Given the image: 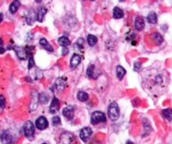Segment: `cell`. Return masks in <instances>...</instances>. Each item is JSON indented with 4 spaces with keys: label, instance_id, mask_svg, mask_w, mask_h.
Instances as JSON below:
<instances>
[{
    "label": "cell",
    "instance_id": "obj_1",
    "mask_svg": "<svg viewBox=\"0 0 172 144\" xmlns=\"http://www.w3.org/2000/svg\"><path fill=\"white\" fill-rule=\"evenodd\" d=\"M107 115L112 121H116L119 119L120 116V110H119V104H117V102L113 101L110 103L108 106V110H107Z\"/></svg>",
    "mask_w": 172,
    "mask_h": 144
},
{
    "label": "cell",
    "instance_id": "obj_2",
    "mask_svg": "<svg viewBox=\"0 0 172 144\" xmlns=\"http://www.w3.org/2000/svg\"><path fill=\"white\" fill-rule=\"evenodd\" d=\"M24 133L29 140H33L35 133V128L32 121H28L24 125Z\"/></svg>",
    "mask_w": 172,
    "mask_h": 144
},
{
    "label": "cell",
    "instance_id": "obj_3",
    "mask_svg": "<svg viewBox=\"0 0 172 144\" xmlns=\"http://www.w3.org/2000/svg\"><path fill=\"white\" fill-rule=\"evenodd\" d=\"M107 121V117L103 112L101 111H95L92 114L91 116V123L93 125H98V124L105 122Z\"/></svg>",
    "mask_w": 172,
    "mask_h": 144
},
{
    "label": "cell",
    "instance_id": "obj_4",
    "mask_svg": "<svg viewBox=\"0 0 172 144\" xmlns=\"http://www.w3.org/2000/svg\"><path fill=\"white\" fill-rule=\"evenodd\" d=\"M2 144H15V138L8 130L4 131L1 135Z\"/></svg>",
    "mask_w": 172,
    "mask_h": 144
},
{
    "label": "cell",
    "instance_id": "obj_5",
    "mask_svg": "<svg viewBox=\"0 0 172 144\" xmlns=\"http://www.w3.org/2000/svg\"><path fill=\"white\" fill-rule=\"evenodd\" d=\"M35 126L39 130H45L49 126V122L45 116H40L35 121Z\"/></svg>",
    "mask_w": 172,
    "mask_h": 144
},
{
    "label": "cell",
    "instance_id": "obj_6",
    "mask_svg": "<svg viewBox=\"0 0 172 144\" xmlns=\"http://www.w3.org/2000/svg\"><path fill=\"white\" fill-rule=\"evenodd\" d=\"M93 134V131L90 127H84L81 130L80 132V138L83 141L86 142Z\"/></svg>",
    "mask_w": 172,
    "mask_h": 144
},
{
    "label": "cell",
    "instance_id": "obj_7",
    "mask_svg": "<svg viewBox=\"0 0 172 144\" xmlns=\"http://www.w3.org/2000/svg\"><path fill=\"white\" fill-rule=\"evenodd\" d=\"M81 56L79 54H77V53L74 54V55L72 56V58H71V63H70L71 68H77V66L81 63Z\"/></svg>",
    "mask_w": 172,
    "mask_h": 144
},
{
    "label": "cell",
    "instance_id": "obj_8",
    "mask_svg": "<svg viewBox=\"0 0 172 144\" xmlns=\"http://www.w3.org/2000/svg\"><path fill=\"white\" fill-rule=\"evenodd\" d=\"M74 111H75L74 107L72 105H69L63 110V116L66 117L67 120L71 121L74 117Z\"/></svg>",
    "mask_w": 172,
    "mask_h": 144
},
{
    "label": "cell",
    "instance_id": "obj_9",
    "mask_svg": "<svg viewBox=\"0 0 172 144\" xmlns=\"http://www.w3.org/2000/svg\"><path fill=\"white\" fill-rule=\"evenodd\" d=\"M60 110V101L59 100L55 97H54L52 100V102L50 106V112L52 114H55L57 113Z\"/></svg>",
    "mask_w": 172,
    "mask_h": 144
},
{
    "label": "cell",
    "instance_id": "obj_10",
    "mask_svg": "<svg viewBox=\"0 0 172 144\" xmlns=\"http://www.w3.org/2000/svg\"><path fill=\"white\" fill-rule=\"evenodd\" d=\"M134 26H135V29L139 31H141L144 30L145 24V20L143 19V17H141V16L136 17V19L134 20Z\"/></svg>",
    "mask_w": 172,
    "mask_h": 144
},
{
    "label": "cell",
    "instance_id": "obj_11",
    "mask_svg": "<svg viewBox=\"0 0 172 144\" xmlns=\"http://www.w3.org/2000/svg\"><path fill=\"white\" fill-rule=\"evenodd\" d=\"M86 75L89 78H93V79H96L98 78V73L96 72V68H95V66L94 65H90L88 68H87V70H86Z\"/></svg>",
    "mask_w": 172,
    "mask_h": 144
},
{
    "label": "cell",
    "instance_id": "obj_12",
    "mask_svg": "<svg viewBox=\"0 0 172 144\" xmlns=\"http://www.w3.org/2000/svg\"><path fill=\"white\" fill-rule=\"evenodd\" d=\"M25 20H26L27 24L31 25H33L34 20H36V14H34V11L30 9L28 13H27L26 16H25Z\"/></svg>",
    "mask_w": 172,
    "mask_h": 144
},
{
    "label": "cell",
    "instance_id": "obj_13",
    "mask_svg": "<svg viewBox=\"0 0 172 144\" xmlns=\"http://www.w3.org/2000/svg\"><path fill=\"white\" fill-rule=\"evenodd\" d=\"M46 13H47L46 8H45V7L40 8H39V10H38V12H37V14H36V20L39 21L40 23L43 22Z\"/></svg>",
    "mask_w": 172,
    "mask_h": 144
},
{
    "label": "cell",
    "instance_id": "obj_14",
    "mask_svg": "<svg viewBox=\"0 0 172 144\" xmlns=\"http://www.w3.org/2000/svg\"><path fill=\"white\" fill-rule=\"evenodd\" d=\"M20 5L21 4H20V0H13L11 3V4L9 5V12L12 14H14L20 8Z\"/></svg>",
    "mask_w": 172,
    "mask_h": 144
},
{
    "label": "cell",
    "instance_id": "obj_15",
    "mask_svg": "<svg viewBox=\"0 0 172 144\" xmlns=\"http://www.w3.org/2000/svg\"><path fill=\"white\" fill-rule=\"evenodd\" d=\"M40 45L42 47L44 48V49H46V51H48V52H53L54 49L53 47H52V46L48 42V41H47L46 38H42V39H40Z\"/></svg>",
    "mask_w": 172,
    "mask_h": 144
},
{
    "label": "cell",
    "instance_id": "obj_16",
    "mask_svg": "<svg viewBox=\"0 0 172 144\" xmlns=\"http://www.w3.org/2000/svg\"><path fill=\"white\" fill-rule=\"evenodd\" d=\"M113 16L114 19H122L124 16V13L120 8L115 7L113 8Z\"/></svg>",
    "mask_w": 172,
    "mask_h": 144
},
{
    "label": "cell",
    "instance_id": "obj_17",
    "mask_svg": "<svg viewBox=\"0 0 172 144\" xmlns=\"http://www.w3.org/2000/svg\"><path fill=\"white\" fill-rule=\"evenodd\" d=\"M116 73H117V77L119 80H123L124 77L126 74V70L124 68H123L122 66H118L117 69H116Z\"/></svg>",
    "mask_w": 172,
    "mask_h": 144
},
{
    "label": "cell",
    "instance_id": "obj_18",
    "mask_svg": "<svg viewBox=\"0 0 172 144\" xmlns=\"http://www.w3.org/2000/svg\"><path fill=\"white\" fill-rule=\"evenodd\" d=\"M58 43L60 46L63 47H67L68 46L71 45V41L66 37V36H60L58 39Z\"/></svg>",
    "mask_w": 172,
    "mask_h": 144
},
{
    "label": "cell",
    "instance_id": "obj_19",
    "mask_svg": "<svg viewBox=\"0 0 172 144\" xmlns=\"http://www.w3.org/2000/svg\"><path fill=\"white\" fill-rule=\"evenodd\" d=\"M86 41L90 47H94L98 43V37L94 35H88Z\"/></svg>",
    "mask_w": 172,
    "mask_h": 144
},
{
    "label": "cell",
    "instance_id": "obj_20",
    "mask_svg": "<svg viewBox=\"0 0 172 144\" xmlns=\"http://www.w3.org/2000/svg\"><path fill=\"white\" fill-rule=\"evenodd\" d=\"M161 115H162V116L164 117L165 119H166L167 121H172L171 109H165V110H162V112H161Z\"/></svg>",
    "mask_w": 172,
    "mask_h": 144
},
{
    "label": "cell",
    "instance_id": "obj_21",
    "mask_svg": "<svg viewBox=\"0 0 172 144\" xmlns=\"http://www.w3.org/2000/svg\"><path fill=\"white\" fill-rule=\"evenodd\" d=\"M77 99L81 102H86L89 99V95L87 93L84 92V91H79L77 93Z\"/></svg>",
    "mask_w": 172,
    "mask_h": 144
},
{
    "label": "cell",
    "instance_id": "obj_22",
    "mask_svg": "<svg viewBox=\"0 0 172 144\" xmlns=\"http://www.w3.org/2000/svg\"><path fill=\"white\" fill-rule=\"evenodd\" d=\"M49 101V96L47 95L45 93H40L38 95V102L42 104H47V102Z\"/></svg>",
    "mask_w": 172,
    "mask_h": 144
},
{
    "label": "cell",
    "instance_id": "obj_23",
    "mask_svg": "<svg viewBox=\"0 0 172 144\" xmlns=\"http://www.w3.org/2000/svg\"><path fill=\"white\" fill-rule=\"evenodd\" d=\"M66 82L65 80H63V78H59V79H57V81L55 83L56 89H57L58 91L63 90V89L66 88Z\"/></svg>",
    "mask_w": 172,
    "mask_h": 144
},
{
    "label": "cell",
    "instance_id": "obj_24",
    "mask_svg": "<svg viewBox=\"0 0 172 144\" xmlns=\"http://www.w3.org/2000/svg\"><path fill=\"white\" fill-rule=\"evenodd\" d=\"M147 20L150 24H153V25L156 24L157 23V14H155L154 12L150 13L149 15L147 16Z\"/></svg>",
    "mask_w": 172,
    "mask_h": 144
},
{
    "label": "cell",
    "instance_id": "obj_25",
    "mask_svg": "<svg viewBox=\"0 0 172 144\" xmlns=\"http://www.w3.org/2000/svg\"><path fill=\"white\" fill-rule=\"evenodd\" d=\"M153 39H154V41H155V43H156L157 45L162 44L163 41H164L163 36L159 34V33H157V32H156V33H154V35H153Z\"/></svg>",
    "mask_w": 172,
    "mask_h": 144
},
{
    "label": "cell",
    "instance_id": "obj_26",
    "mask_svg": "<svg viewBox=\"0 0 172 144\" xmlns=\"http://www.w3.org/2000/svg\"><path fill=\"white\" fill-rule=\"evenodd\" d=\"M83 46H84V40L82 39V38H79L77 42H76V44H75V47L76 49H82L83 48Z\"/></svg>",
    "mask_w": 172,
    "mask_h": 144
},
{
    "label": "cell",
    "instance_id": "obj_27",
    "mask_svg": "<svg viewBox=\"0 0 172 144\" xmlns=\"http://www.w3.org/2000/svg\"><path fill=\"white\" fill-rule=\"evenodd\" d=\"M28 59H29V64H28V68L29 70H30V69L34 68V56H29L28 57Z\"/></svg>",
    "mask_w": 172,
    "mask_h": 144
},
{
    "label": "cell",
    "instance_id": "obj_28",
    "mask_svg": "<svg viewBox=\"0 0 172 144\" xmlns=\"http://www.w3.org/2000/svg\"><path fill=\"white\" fill-rule=\"evenodd\" d=\"M52 125L54 126H57L60 125V118L59 116H54L52 118Z\"/></svg>",
    "mask_w": 172,
    "mask_h": 144
},
{
    "label": "cell",
    "instance_id": "obj_29",
    "mask_svg": "<svg viewBox=\"0 0 172 144\" xmlns=\"http://www.w3.org/2000/svg\"><path fill=\"white\" fill-rule=\"evenodd\" d=\"M141 68H142V65H141L140 62H134V64H133V70H134L135 72H139V71L141 70Z\"/></svg>",
    "mask_w": 172,
    "mask_h": 144
},
{
    "label": "cell",
    "instance_id": "obj_30",
    "mask_svg": "<svg viewBox=\"0 0 172 144\" xmlns=\"http://www.w3.org/2000/svg\"><path fill=\"white\" fill-rule=\"evenodd\" d=\"M5 104H6L5 98L3 95H0V109H4V106H5Z\"/></svg>",
    "mask_w": 172,
    "mask_h": 144
},
{
    "label": "cell",
    "instance_id": "obj_31",
    "mask_svg": "<svg viewBox=\"0 0 172 144\" xmlns=\"http://www.w3.org/2000/svg\"><path fill=\"white\" fill-rule=\"evenodd\" d=\"M5 52V48L4 47V41L0 38V54H4Z\"/></svg>",
    "mask_w": 172,
    "mask_h": 144
},
{
    "label": "cell",
    "instance_id": "obj_32",
    "mask_svg": "<svg viewBox=\"0 0 172 144\" xmlns=\"http://www.w3.org/2000/svg\"><path fill=\"white\" fill-rule=\"evenodd\" d=\"M62 55L65 56V55H67L68 53H69V49L67 47H63V49H62Z\"/></svg>",
    "mask_w": 172,
    "mask_h": 144
},
{
    "label": "cell",
    "instance_id": "obj_33",
    "mask_svg": "<svg viewBox=\"0 0 172 144\" xmlns=\"http://www.w3.org/2000/svg\"><path fill=\"white\" fill-rule=\"evenodd\" d=\"M3 20H4V14L0 13V23L3 21Z\"/></svg>",
    "mask_w": 172,
    "mask_h": 144
},
{
    "label": "cell",
    "instance_id": "obj_34",
    "mask_svg": "<svg viewBox=\"0 0 172 144\" xmlns=\"http://www.w3.org/2000/svg\"><path fill=\"white\" fill-rule=\"evenodd\" d=\"M126 144H134L133 142H131V141H128L127 143H126Z\"/></svg>",
    "mask_w": 172,
    "mask_h": 144
},
{
    "label": "cell",
    "instance_id": "obj_35",
    "mask_svg": "<svg viewBox=\"0 0 172 144\" xmlns=\"http://www.w3.org/2000/svg\"><path fill=\"white\" fill-rule=\"evenodd\" d=\"M35 2H36V3H38V4H40V3L42 2V0H35Z\"/></svg>",
    "mask_w": 172,
    "mask_h": 144
},
{
    "label": "cell",
    "instance_id": "obj_36",
    "mask_svg": "<svg viewBox=\"0 0 172 144\" xmlns=\"http://www.w3.org/2000/svg\"><path fill=\"white\" fill-rule=\"evenodd\" d=\"M120 2H124V1H125V0H119Z\"/></svg>",
    "mask_w": 172,
    "mask_h": 144
},
{
    "label": "cell",
    "instance_id": "obj_37",
    "mask_svg": "<svg viewBox=\"0 0 172 144\" xmlns=\"http://www.w3.org/2000/svg\"><path fill=\"white\" fill-rule=\"evenodd\" d=\"M90 1H95V0H90Z\"/></svg>",
    "mask_w": 172,
    "mask_h": 144
},
{
    "label": "cell",
    "instance_id": "obj_38",
    "mask_svg": "<svg viewBox=\"0 0 172 144\" xmlns=\"http://www.w3.org/2000/svg\"><path fill=\"white\" fill-rule=\"evenodd\" d=\"M43 144H47V143H43Z\"/></svg>",
    "mask_w": 172,
    "mask_h": 144
}]
</instances>
